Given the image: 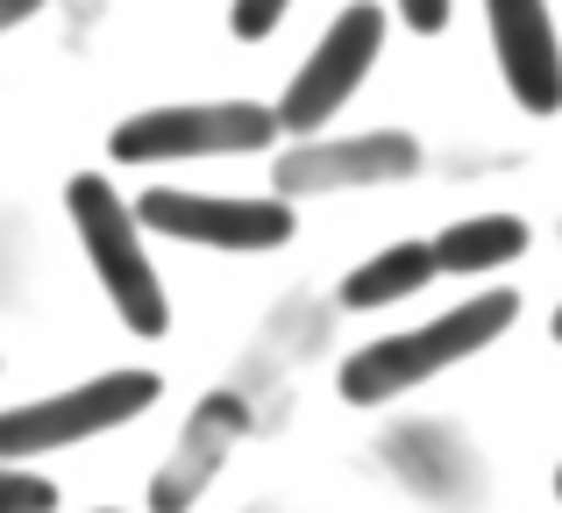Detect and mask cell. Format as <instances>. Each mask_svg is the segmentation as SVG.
I'll return each mask as SVG.
<instances>
[{
	"instance_id": "6da1fadb",
	"label": "cell",
	"mask_w": 562,
	"mask_h": 513,
	"mask_svg": "<svg viewBox=\"0 0 562 513\" xmlns=\"http://www.w3.org/2000/svg\"><path fill=\"white\" fill-rule=\"evenodd\" d=\"M513 314H520V292H477V300H463L456 314H435L427 328H406V335H384V343L357 349V357L342 364V400L349 406H378V400H398L406 386H427L435 371H449V364L477 357L484 343H498V335L513 328Z\"/></svg>"
},
{
	"instance_id": "7a4b0ae2",
	"label": "cell",
	"mask_w": 562,
	"mask_h": 513,
	"mask_svg": "<svg viewBox=\"0 0 562 513\" xmlns=\"http://www.w3.org/2000/svg\"><path fill=\"white\" fill-rule=\"evenodd\" d=\"M65 208H71V228H79V243H86V257H93L100 286H108L114 314H122V328L165 335L171 328V300H165V286H157L150 257H143L136 208H122V193H114L100 171H79V179L65 186Z\"/></svg>"
},
{
	"instance_id": "3957f363",
	"label": "cell",
	"mask_w": 562,
	"mask_h": 513,
	"mask_svg": "<svg viewBox=\"0 0 562 513\" xmlns=\"http://www.w3.org/2000/svg\"><path fill=\"white\" fill-rule=\"evenodd\" d=\"M157 392H165L157 371H108V378H93V386L8 406V414H0V464L43 457V449L86 443V435H108V428H122V421H136L143 406H157Z\"/></svg>"
},
{
	"instance_id": "277c9868",
	"label": "cell",
	"mask_w": 562,
	"mask_h": 513,
	"mask_svg": "<svg viewBox=\"0 0 562 513\" xmlns=\"http://www.w3.org/2000/svg\"><path fill=\"white\" fill-rule=\"evenodd\" d=\"M278 136V114L257 100H200V108H150L128 114L108 136L122 165H165V157H228V150H263Z\"/></svg>"
},
{
	"instance_id": "5b68a950",
	"label": "cell",
	"mask_w": 562,
	"mask_h": 513,
	"mask_svg": "<svg viewBox=\"0 0 562 513\" xmlns=\"http://www.w3.org/2000/svg\"><path fill=\"white\" fill-rule=\"evenodd\" d=\"M378 43H384V8H371V0L342 8V14H335V29L314 43V57L292 71L285 100L271 108L278 129H292V136H314V129L363 86V71L378 65Z\"/></svg>"
},
{
	"instance_id": "8992f818",
	"label": "cell",
	"mask_w": 562,
	"mask_h": 513,
	"mask_svg": "<svg viewBox=\"0 0 562 513\" xmlns=\"http://www.w3.org/2000/svg\"><path fill=\"white\" fill-rule=\"evenodd\" d=\"M136 222L179 243H206V250H278L292 243V208L285 200H221V193H157L136 200Z\"/></svg>"
},
{
	"instance_id": "52a82bcc",
	"label": "cell",
	"mask_w": 562,
	"mask_h": 513,
	"mask_svg": "<svg viewBox=\"0 0 562 513\" xmlns=\"http://www.w3.org/2000/svg\"><path fill=\"white\" fill-rule=\"evenodd\" d=\"M484 14H492L498 71H506L513 100L527 114H555L562 108V43L549 22V0H484Z\"/></svg>"
},
{
	"instance_id": "ba28073f",
	"label": "cell",
	"mask_w": 562,
	"mask_h": 513,
	"mask_svg": "<svg viewBox=\"0 0 562 513\" xmlns=\"http://www.w3.org/2000/svg\"><path fill=\"white\" fill-rule=\"evenodd\" d=\"M413 171V143L406 136H363L349 150H292L278 157V186L306 193V186H335V179H398Z\"/></svg>"
},
{
	"instance_id": "9c48e42d",
	"label": "cell",
	"mask_w": 562,
	"mask_h": 513,
	"mask_svg": "<svg viewBox=\"0 0 562 513\" xmlns=\"http://www.w3.org/2000/svg\"><path fill=\"white\" fill-rule=\"evenodd\" d=\"M527 250V222L520 214H470V222L435 236V271H498Z\"/></svg>"
},
{
	"instance_id": "30bf717a",
	"label": "cell",
	"mask_w": 562,
	"mask_h": 513,
	"mask_svg": "<svg viewBox=\"0 0 562 513\" xmlns=\"http://www.w3.org/2000/svg\"><path fill=\"white\" fill-rule=\"evenodd\" d=\"M435 278V243H392L342 278V306H392Z\"/></svg>"
},
{
	"instance_id": "8fae6325",
	"label": "cell",
	"mask_w": 562,
	"mask_h": 513,
	"mask_svg": "<svg viewBox=\"0 0 562 513\" xmlns=\"http://www.w3.org/2000/svg\"><path fill=\"white\" fill-rule=\"evenodd\" d=\"M0 513H57V486L36 471H14L0 464Z\"/></svg>"
},
{
	"instance_id": "7c38bea8",
	"label": "cell",
	"mask_w": 562,
	"mask_h": 513,
	"mask_svg": "<svg viewBox=\"0 0 562 513\" xmlns=\"http://www.w3.org/2000/svg\"><path fill=\"white\" fill-rule=\"evenodd\" d=\"M285 8H292V0H235V36H243V43L271 36V29L285 22Z\"/></svg>"
},
{
	"instance_id": "4fadbf2b",
	"label": "cell",
	"mask_w": 562,
	"mask_h": 513,
	"mask_svg": "<svg viewBox=\"0 0 562 513\" xmlns=\"http://www.w3.org/2000/svg\"><path fill=\"white\" fill-rule=\"evenodd\" d=\"M398 14H406V29H420V36H435V29L449 22V0H398Z\"/></svg>"
},
{
	"instance_id": "5bb4252c",
	"label": "cell",
	"mask_w": 562,
	"mask_h": 513,
	"mask_svg": "<svg viewBox=\"0 0 562 513\" xmlns=\"http://www.w3.org/2000/svg\"><path fill=\"white\" fill-rule=\"evenodd\" d=\"M43 0H0V29H14V22H29Z\"/></svg>"
},
{
	"instance_id": "9a60e30c",
	"label": "cell",
	"mask_w": 562,
	"mask_h": 513,
	"mask_svg": "<svg viewBox=\"0 0 562 513\" xmlns=\"http://www.w3.org/2000/svg\"><path fill=\"white\" fill-rule=\"evenodd\" d=\"M555 343H562V306H555Z\"/></svg>"
},
{
	"instance_id": "2e32d148",
	"label": "cell",
	"mask_w": 562,
	"mask_h": 513,
	"mask_svg": "<svg viewBox=\"0 0 562 513\" xmlns=\"http://www.w3.org/2000/svg\"><path fill=\"white\" fill-rule=\"evenodd\" d=\"M555 492H562V471H555Z\"/></svg>"
}]
</instances>
